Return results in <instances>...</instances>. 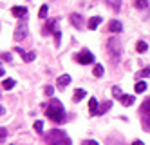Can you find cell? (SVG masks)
I'll use <instances>...</instances> for the list:
<instances>
[{
  "instance_id": "f546056e",
  "label": "cell",
  "mask_w": 150,
  "mask_h": 145,
  "mask_svg": "<svg viewBox=\"0 0 150 145\" xmlns=\"http://www.w3.org/2000/svg\"><path fill=\"white\" fill-rule=\"evenodd\" d=\"M83 145H100V143H98V141H94V140H85Z\"/></svg>"
},
{
  "instance_id": "44dd1931",
  "label": "cell",
  "mask_w": 150,
  "mask_h": 145,
  "mask_svg": "<svg viewBox=\"0 0 150 145\" xmlns=\"http://www.w3.org/2000/svg\"><path fill=\"white\" fill-rule=\"evenodd\" d=\"M22 58H24L25 62H33V60L36 58V53H35V51H25Z\"/></svg>"
},
{
  "instance_id": "5bb4252c",
  "label": "cell",
  "mask_w": 150,
  "mask_h": 145,
  "mask_svg": "<svg viewBox=\"0 0 150 145\" xmlns=\"http://www.w3.org/2000/svg\"><path fill=\"white\" fill-rule=\"evenodd\" d=\"M98 109H100L98 100H96V98H91V100H89V111H91V114H92V116L98 114Z\"/></svg>"
},
{
  "instance_id": "1f68e13d",
  "label": "cell",
  "mask_w": 150,
  "mask_h": 145,
  "mask_svg": "<svg viewBox=\"0 0 150 145\" xmlns=\"http://www.w3.org/2000/svg\"><path fill=\"white\" fill-rule=\"evenodd\" d=\"M132 145H145L141 140H136V141H132Z\"/></svg>"
},
{
  "instance_id": "cb8c5ba5",
  "label": "cell",
  "mask_w": 150,
  "mask_h": 145,
  "mask_svg": "<svg viewBox=\"0 0 150 145\" xmlns=\"http://www.w3.org/2000/svg\"><path fill=\"white\" fill-rule=\"evenodd\" d=\"M112 96H114V98H117V100H121V96H123L121 89L117 87V85H114V87H112Z\"/></svg>"
},
{
  "instance_id": "9c48e42d",
  "label": "cell",
  "mask_w": 150,
  "mask_h": 145,
  "mask_svg": "<svg viewBox=\"0 0 150 145\" xmlns=\"http://www.w3.org/2000/svg\"><path fill=\"white\" fill-rule=\"evenodd\" d=\"M69 84H71V76H69V74H62V76L58 78V84H56V87L60 89V91H63V89H65Z\"/></svg>"
},
{
  "instance_id": "4dcf8cb0",
  "label": "cell",
  "mask_w": 150,
  "mask_h": 145,
  "mask_svg": "<svg viewBox=\"0 0 150 145\" xmlns=\"http://www.w3.org/2000/svg\"><path fill=\"white\" fill-rule=\"evenodd\" d=\"M16 53H20V56H24V53H25V51H24L22 47H16Z\"/></svg>"
},
{
  "instance_id": "5b68a950",
  "label": "cell",
  "mask_w": 150,
  "mask_h": 145,
  "mask_svg": "<svg viewBox=\"0 0 150 145\" xmlns=\"http://www.w3.org/2000/svg\"><path fill=\"white\" fill-rule=\"evenodd\" d=\"M27 35H29L27 24H20V26L15 29V35H13V38H15V40H24V38H27Z\"/></svg>"
},
{
  "instance_id": "277c9868",
  "label": "cell",
  "mask_w": 150,
  "mask_h": 145,
  "mask_svg": "<svg viewBox=\"0 0 150 145\" xmlns=\"http://www.w3.org/2000/svg\"><path fill=\"white\" fill-rule=\"evenodd\" d=\"M141 118H143V124L146 125V129L150 131V98L145 100L141 105Z\"/></svg>"
},
{
  "instance_id": "d4e9b609",
  "label": "cell",
  "mask_w": 150,
  "mask_h": 145,
  "mask_svg": "<svg viewBox=\"0 0 150 145\" xmlns=\"http://www.w3.org/2000/svg\"><path fill=\"white\" fill-rule=\"evenodd\" d=\"M136 7L137 9H146L148 7V0H136Z\"/></svg>"
},
{
  "instance_id": "e0dca14e",
  "label": "cell",
  "mask_w": 150,
  "mask_h": 145,
  "mask_svg": "<svg viewBox=\"0 0 150 145\" xmlns=\"http://www.w3.org/2000/svg\"><path fill=\"white\" fill-rule=\"evenodd\" d=\"M107 4L112 11H120L121 9V0H107Z\"/></svg>"
},
{
  "instance_id": "d6a6232c",
  "label": "cell",
  "mask_w": 150,
  "mask_h": 145,
  "mask_svg": "<svg viewBox=\"0 0 150 145\" xmlns=\"http://www.w3.org/2000/svg\"><path fill=\"white\" fill-rule=\"evenodd\" d=\"M0 134H2V140H6V134H7V132H6V129L2 127V132H0Z\"/></svg>"
},
{
  "instance_id": "3957f363",
  "label": "cell",
  "mask_w": 150,
  "mask_h": 145,
  "mask_svg": "<svg viewBox=\"0 0 150 145\" xmlns=\"http://www.w3.org/2000/svg\"><path fill=\"white\" fill-rule=\"evenodd\" d=\"M121 53H123V44L120 38H109V56L114 64L120 62L121 58Z\"/></svg>"
},
{
  "instance_id": "ba28073f",
  "label": "cell",
  "mask_w": 150,
  "mask_h": 145,
  "mask_svg": "<svg viewBox=\"0 0 150 145\" xmlns=\"http://www.w3.org/2000/svg\"><path fill=\"white\" fill-rule=\"evenodd\" d=\"M11 15L16 16V18H22V16L27 15V7H24V6H15V7H11Z\"/></svg>"
},
{
  "instance_id": "ffe728a7",
  "label": "cell",
  "mask_w": 150,
  "mask_h": 145,
  "mask_svg": "<svg viewBox=\"0 0 150 145\" xmlns=\"http://www.w3.org/2000/svg\"><path fill=\"white\" fill-rule=\"evenodd\" d=\"M103 73H105L103 65H101V64H96V65H94V76H96V78H101Z\"/></svg>"
},
{
  "instance_id": "4fadbf2b",
  "label": "cell",
  "mask_w": 150,
  "mask_h": 145,
  "mask_svg": "<svg viewBox=\"0 0 150 145\" xmlns=\"http://www.w3.org/2000/svg\"><path fill=\"white\" fill-rule=\"evenodd\" d=\"M87 96V93H85V89H76V91H74V94H72V102H81V100Z\"/></svg>"
},
{
  "instance_id": "9a60e30c",
  "label": "cell",
  "mask_w": 150,
  "mask_h": 145,
  "mask_svg": "<svg viewBox=\"0 0 150 145\" xmlns=\"http://www.w3.org/2000/svg\"><path fill=\"white\" fill-rule=\"evenodd\" d=\"M110 107H112V102H110V100H105V102L100 105V109H98V114H105Z\"/></svg>"
},
{
  "instance_id": "4316f807",
  "label": "cell",
  "mask_w": 150,
  "mask_h": 145,
  "mask_svg": "<svg viewBox=\"0 0 150 145\" xmlns=\"http://www.w3.org/2000/svg\"><path fill=\"white\" fill-rule=\"evenodd\" d=\"M44 93H45V96H52V94H54V87H52V85H45L44 87Z\"/></svg>"
},
{
  "instance_id": "f1b7e54d",
  "label": "cell",
  "mask_w": 150,
  "mask_h": 145,
  "mask_svg": "<svg viewBox=\"0 0 150 145\" xmlns=\"http://www.w3.org/2000/svg\"><path fill=\"white\" fill-rule=\"evenodd\" d=\"M2 60H6V62H11V54H9V53H2Z\"/></svg>"
},
{
  "instance_id": "6da1fadb",
  "label": "cell",
  "mask_w": 150,
  "mask_h": 145,
  "mask_svg": "<svg viewBox=\"0 0 150 145\" xmlns=\"http://www.w3.org/2000/svg\"><path fill=\"white\" fill-rule=\"evenodd\" d=\"M45 116L52 121H56V124H62V121L65 120V109H63V105L58 98H51L47 111H45Z\"/></svg>"
},
{
  "instance_id": "2e32d148",
  "label": "cell",
  "mask_w": 150,
  "mask_h": 145,
  "mask_svg": "<svg viewBox=\"0 0 150 145\" xmlns=\"http://www.w3.org/2000/svg\"><path fill=\"white\" fill-rule=\"evenodd\" d=\"M15 80H13V78H4V80H2V87L6 89V91H9V89H13L15 87Z\"/></svg>"
},
{
  "instance_id": "484cf974",
  "label": "cell",
  "mask_w": 150,
  "mask_h": 145,
  "mask_svg": "<svg viewBox=\"0 0 150 145\" xmlns=\"http://www.w3.org/2000/svg\"><path fill=\"white\" fill-rule=\"evenodd\" d=\"M33 127H35V131H36V132H44V121H40V120H36Z\"/></svg>"
},
{
  "instance_id": "83f0119b",
  "label": "cell",
  "mask_w": 150,
  "mask_h": 145,
  "mask_svg": "<svg viewBox=\"0 0 150 145\" xmlns=\"http://www.w3.org/2000/svg\"><path fill=\"white\" fill-rule=\"evenodd\" d=\"M148 74H150V67H145V69L139 71V74H137V76H139V78H146Z\"/></svg>"
},
{
  "instance_id": "603a6c76",
  "label": "cell",
  "mask_w": 150,
  "mask_h": 145,
  "mask_svg": "<svg viewBox=\"0 0 150 145\" xmlns=\"http://www.w3.org/2000/svg\"><path fill=\"white\" fill-rule=\"evenodd\" d=\"M47 13H49V6H47V4H44V6L40 7V13H38V16H40V18H45V16H47Z\"/></svg>"
},
{
  "instance_id": "7a4b0ae2",
  "label": "cell",
  "mask_w": 150,
  "mask_h": 145,
  "mask_svg": "<svg viewBox=\"0 0 150 145\" xmlns=\"http://www.w3.org/2000/svg\"><path fill=\"white\" fill-rule=\"evenodd\" d=\"M45 138H47V143L49 145H71L69 136L63 131H60V129H52Z\"/></svg>"
},
{
  "instance_id": "d6986e66",
  "label": "cell",
  "mask_w": 150,
  "mask_h": 145,
  "mask_svg": "<svg viewBox=\"0 0 150 145\" xmlns=\"http://www.w3.org/2000/svg\"><path fill=\"white\" fill-rule=\"evenodd\" d=\"M136 49H137V53H146V49H148L146 42H145V40H139V42L136 44Z\"/></svg>"
},
{
  "instance_id": "30bf717a",
  "label": "cell",
  "mask_w": 150,
  "mask_h": 145,
  "mask_svg": "<svg viewBox=\"0 0 150 145\" xmlns=\"http://www.w3.org/2000/svg\"><path fill=\"white\" fill-rule=\"evenodd\" d=\"M109 31H112V33H121L123 31V24L120 20H110L109 22Z\"/></svg>"
},
{
  "instance_id": "8992f818",
  "label": "cell",
  "mask_w": 150,
  "mask_h": 145,
  "mask_svg": "<svg viewBox=\"0 0 150 145\" xmlns=\"http://www.w3.org/2000/svg\"><path fill=\"white\" fill-rule=\"evenodd\" d=\"M78 62L83 64V65H87V64H92L94 62V56H92V53H89L87 49H83L80 54H78Z\"/></svg>"
},
{
  "instance_id": "7c38bea8",
  "label": "cell",
  "mask_w": 150,
  "mask_h": 145,
  "mask_svg": "<svg viewBox=\"0 0 150 145\" xmlns=\"http://www.w3.org/2000/svg\"><path fill=\"white\" fill-rule=\"evenodd\" d=\"M100 24H101V16H92V18H89V22H87V27H89L91 31H94Z\"/></svg>"
},
{
  "instance_id": "ac0fdd59",
  "label": "cell",
  "mask_w": 150,
  "mask_h": 145,
  "mask_svg": "<svg viewBox=\"0 0 150 145\" xmlns=\"http://www.w3.org/2000/svg\"><path fill=\"white\" fill-rule=\"evenodd\" d=\"M134 91H136V93H145V91H146V82H141V80H139V82L134 85Z\"/></svg>"
},
{
  "instance_id": "52a82bcc",
  "label": "cell",
  "mask_w": 150,
  "mask_h": 145,
  "mask_svg": "<svg viewBox=\"0 0 150 145\" xmlns=\"http://www.w3.org/2000/svg\"><path fill=\"white\" fill-rule=\"evenodd\" d=\"M69 20H71V24L76 27V29H80V27H83V16L80 15V13H72L71 16H69Z\"/></svg>"
},
{
  "instance_id": "8fae6325",
  "label": "cell",
  "mask_w": 150,
  "mask_h": 145,
  "mask_svg": "<svg viewBox=\"0 0 150 145\" xmlns=\"http://www.w3.org/2000/svg\"><path fill=\"white\" fill-rule=\"evenodd\" d=\"M120 102H121V105H125V107H130V105L136 102V96H132V94H123Z\"/></svg>"
},
{
  "instance_id": "7402d4cb",
  "label": "cell",
  "mask_w": 150,
  "mask_h": 145,
  "mask_svg": "<svg viewBox=\"0 0 150 145\" xmlns=\"http://www.w3.org/2000/svg\"><path fill=\"white\" fill-rule=\"evenodd\" d=\"M52 38H54V46L58 47L60 44H62V33H60V29H56L54 33H52Z\"/></svg>"
}]
</instances>
